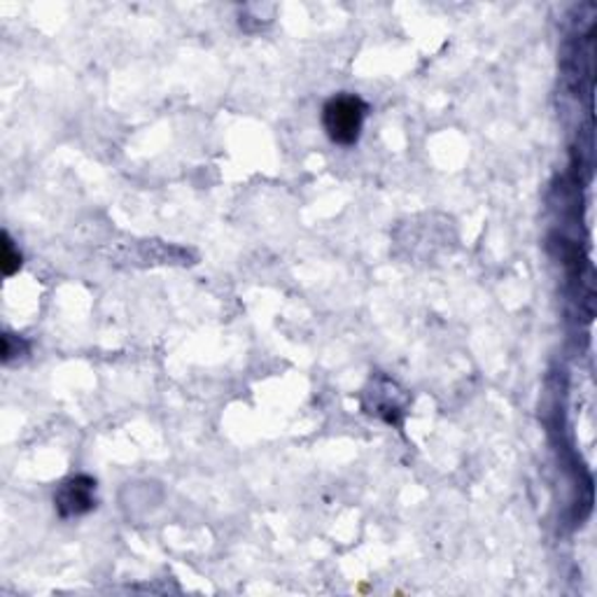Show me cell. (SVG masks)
Segmentation results:
<instances>
[{
  "instance_id": "obj_1",
  "label": "cell",
  "mask_w": 597,
  "mask_h": 597,
  "mask_svg": "<svg viewBox=\"0 0 597 597\" xmlns=\"http://www.w3.org/2000/svg\"><path fill=\"white\" fill-rule=\"evenodd\" d=\"M367 113V103L355 93H336L322 107V127L332 143L351 148L363 136Z\"/></svg>"
},
{
  "instance_id": "obj_2",
  "label": "cell",
  "mask_w": 597,
  "mask_h": 597,
  "mask_svg": "<svg viewBox=\"0 0 597 597\" xmlns=\"http://www.w3.org/2000/svg\"><path fill=\"white\" fill-rule=\"evenodd\" d=\"M54 507L61 518H77L97 507V481L87 474H77L61 483L54 495Z\"/></svg>"
},
{
  "instance_id": "obj_3",
  "label": "cell",
  "mask_w": 597,
  "mask_h": 597,
  "mask_svg": "<svg viewBox=\"0 0 597 597\" xmlns=\"http://www.w3.org/2000/svg\"><path fill=\"white\" fill-rule=\"evenodd\" d=\"M20 266H22V253L17 247H14V243L10 241V236L3 233V271H5V276L17 274Z\"/></svg>"
}]
</instances>
